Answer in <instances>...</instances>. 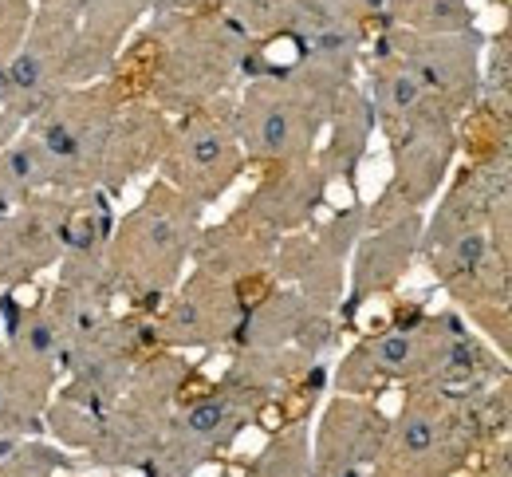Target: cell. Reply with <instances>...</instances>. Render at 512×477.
I'll use <instances>...</instances> for the list:
<instances>
[{
  "mask_svg": "<svg viewBox=\"0 0 512 477\" xmlns=\"http://www.w3.org/2000/svg\"><path fill=\"white\" fill-rule=\"evenodd\" d=\"M367 229H371L367 202H351L331 221L280 237L276 257H272V280L296 288L312 304L339 316V304L347 292V265Z\"/></svg>",
  "mask_w": 512,
  "mask_h": 477,
  "instance_id": "12",
  "label": "cell"
},
{
  "mask_svg": "<svg viewBox=\"0 0 512 477\" xmlns=\"http://www.w3.org/2000/svg\"><path fill=\"white\" fill-rule=\"evenodd\" d=\"M127 103L123 87L107 75L99 83L60 87L24 127L44 142L56 166V194H87L99 190L103 150L115 127L119 107Z\"/></svg>",
  "mask_w": 512,
  "mask_h": 477,
  "instance_id": "8",
  "label": "cell"
},
{
  "mask_svg": "<svg viewBox=\"0 0 512 477\" xmlns=\"http://www.w3.org/2000/svg\"><path fill=\"white\" fill-rule=\"evenodd\" d=\"M64 367L36 359L16 343L0 347V462L24 442L44 438V418L56 399Z\"/></svg>",
  "mask_w": 512,
  "mask_h": 477,
  "instance_id": "22",
  "label": "cell"
},
{
  "mask_svg": "<svg viewBox=\"0 0 512 477\" xmlns=\"http://www.w3.org/2000/svg\"><path fill=\"white\" fill-rule=\"evenodd\" d=\"M71 209L75 194L48 190L0 213V292H20L60 265Z\"/></svg>",
  "mask_w": 512,
  "mask_h": 477,
  "instance_id": "17",
  "label": "cell"
},
{
  "mask_svg": "<svg viewBox=\"0 0 512 477\" xmlns=\"http://www.w3.org/2000/svg\"><path fill=\"white\" fill-rule=\"evenodd\" d=\"M422 261L434 273L438 288L446 292L461 312L481 308V304L512 300L509 280H505V269H501V257H497L493 237H489V225L469 229V233L453 237L446 245L422 253Z\"/></svg>",
  "mask_w": 512,
  "mask_h": 477,
  "instance_id": "23",
  "label": "cell"
},
{
  "mask_svg": "<svg viewBox=\"0 0 512 477\" xmlns=\"http://www.w3.org/2000/svg\"><path fill=\"white\" fill-rule=\"evenodd\" d=\"M197 375H201V363L190 359L186 351H170V347L150 351L138 363L130 387L119 395V403L103 414L99 434L79 462L91 470L138 474L142 462L162 442V434L174 418V407L197 383Z\"/></svg>",
  "mask_w": 512,
  "mask_h": 477,
  "instance_id": "6",
  "label": "cell"
},
{
  "mask_svg": "<svg viewBox=\"0 0 512 477\" xmlns=\"http://www.w3.org/2000/svg\"><path fill=\"white\" fill-rule=\"evenodd\" d=\"M457 477H512V434L485 446Z\"/></svg>",
  "mask_w": 512,
  "mask_h": 477,
  "instance_id": "33",
  "label": "cell"
},
{
  "mask_svg": "<svg viewBox=\"0 0 512 477\" xmlns=\"http://www.w3.org/2000/svg\"><path fill=\"white\" fill-rule=\"evenodd\" d=\"M56 190V166L44 150V142L28 127L0 150V213L24 205L36 194Z\"/></svg>",
  "mask_w": 512,
  "mask_h": 477,
  "instance_id": "27",
  "label": "cell"
},
{
  "mask_svg": "<svg viewBox=\"0 0 512 477\" xmlns=\"http://www.w3.org/2000/svg\"><path fill=\"white\" fill-rule=\"evenodd\" d=\"M213 477H237V474H233V470H217Z\"/></svg>",
  "mask_w": 512,
  "mask_h": 477,
  "instance_id": "37",
  "label": "cell"
},
{
  "mask_svg": "<svg viewBox=\"0 0 512 477\" xmlns=\"http://www.w3.org/2000/svg\"><path fill=\"white\" fill-rule=\"evenodd\" d=\"M36 304L60 328L67 347L91 336L99 324H107L119 304L115 280L107 269V249L103 253H64L56 265V284L44 288Z\"/></svg>",
  "mask_w": 512,
  "mask_h": 477,
  "instance_id": "21",
  "label": "cell"
},
{
  "mask_svg": "<svg viewBox=\"0 0 512 477\" xmlns=\"http://www.w3.org/2000/svg\"><path fill=\"white\" fill-rule=\"evenodd\" d=\"M461 320V312H430L422 300H402L390 308L383 328L367 332L355 343L331 371V391L339 395H371L379 399L390 387H414L438 347L453 332V324Z\"/></svg>",
  "mask_w": 512,
  "mask_h": 477,
  "instance_id": "7",
  "label": "cell"
},
{
  "mask_svg": "<svg viewBox=\"0 0 512 477\" xmlns=\"http://www.w3.org/2000/svg\"><path fill=\"white\" fill-rule=\"evenodd\" d=\"M253 44V36L213 4L193 12H162L130 36L111 79L127 99H146L178 119L221 95H233Z\"/></svg>",
  "mask_w": 512,
  "mask_h": 477,
  "instance_id": "1",
  "label": "cell"
},
{
  "mask_svg": "<svg viewBox=\"0 0 512 477\" xmlns=\"http://www.w3.org/2000/svg\"><path fill=\"white\" fill-rule=\"evenodd\" d=\"M379 24L426 32V36H453L473 28V8L469 0H390Z\"/></svg>",
  "mask_w": 512,
  "mask_h": 477,
  "instance_id": "29",
  "label": "cell"
},
{
  "mask_svg": "<svg viewBox=\"0 0 512 477\" xmlns=\"http://www.w3.org/2000/svg\"><path fill=\"white\" fill-rule=\"evenodd\" d=\"M422 225H426L422 213H406V217L375 225L359 237V245L351 253V265H347V292H343V304H339L343 328H351L371 300L390 296L406 280V273L418 261Z\"/></svg>",
  "mask_w": 512,
  "mask_h": 477,
  "instance_id": "19",
  "label": "cell"
},
{
  "mask_svg": "<svg viewBox=\"0 0 512 477\" xmlns=\"http://www.w3.org/2000/svg\"><path fill=\"white\" fill-rule=\"evenodd\" d=\"M457 123L461 119L449 115L446 107H426L422 115L383 131L390 146V182L375 202H367L371 229L394 217H406V213H422L442 194L449 170L461 154Z\"/></svg>",
  "mask_w": 512,
  "mask_h": 477,
  "instance_id": "11",
  "label": "cell"
},
{
  "mask_svg": "<svg viewBox=\"0 0 512 477\" xmlns=\"http://www.w3.org/2000/svg\"><path fill=\"white\" fill-rule=\"evenodd\" d=\"M20 131H24V123H20V119H12L8 111H0V150H4L12 138L20 135Z\"/></svg>",
  "mask_w": 512,
  "mask_h": 477,
  "instance_id": "34",
  "label": "cell"
},
{
  "mask_svg": "<svg viewBox=\"0 0 512 477\" xmlns=\"http://www.w3.org/2000/svg\"><path fill=\"white\" fill-rule=\"evenodd\" d=\"M32 12H36V0H0V68L24 44L28 24H32Z\"/></svg>",
  "mask_w": 512,
  "mask_h": 477,
  "instance_id": "32",
  "label": "cell"
},
{
  "mask_svg": "<svg viewBox=\"0 0 512 477\" xmlns=\"http://www.w3.org/2000/svg\"><path fill=\"white\" fill-rule=\"evenodd\" d=\"M465 320L489 340V347L512 363V300H501V304H481V308H469Z\"/></svg>",
  "mask_w": 512,
  "mask_h": 477,
  "instance_id": "31",
  "label": "cell"
},
{
  "mask_svg": "<svg viewBox=\"0 0 512 477\" xmlns=\"http://www.w3.org/2000/svg\"><path fill=\"white\" fill-rule=\"evenodd\" d=\"M201 225L205 205H197L162 178L142 190V202L127 217H115L107 241V269L127 308L150 316L162 308V300L190 269Z\"/></svg>",
  "mask_w": 512,
  "mask_h": 477,
  "instance_id": "2",
  "label": "cell"
},
{
  "mask_svg": "<svg viewBox=\"0 0 512 477\" xmlns=\"http://www.w3.org/2000/svg\"><path fill=\"white\" fill-rule=\"evenodd\" d=\"M331 103L288 75H264L241 83L233 99V123L249 166H288L308 162L320 150Z\"/></svg>",
  "mask_w": 512,
  "mask_h": 477,
  "instance_id": "9",
  "label": "cell"
},
{
  "mask_svg": "<svg viewBox=\"0 0 512 477\" xmlns=\"http://www.w3.org/2000/svg\"><path fill=\"white\" fill-rule=\"evenodd\" d=\"M343 320L312 304L288 284H268L241 316V328L229 343L233 351H304L308 359H323L343 340Z\"/></svg>",
  "mask_w": 512,
  "mask_h": 477,
  "instance_id": "16",
  "label": "cell"
},
{
  "mask_svg": "<svg viewBox=\"0 0 512 477\" xmlns=\"http://www.w3.org/2000/svg\"><path fill=\"white\" fill-rule=\"evenodd\" d=\"M327 174L320 170L316 158L308 162H288V166H268L260 174L253 190L241 198V205L229 213L245 225H253L268 237H288L308 225H316L323 202H327Z\"/></svg>",
  "mask_w": 512,
  "mask_h": 477,
  "instance_id": "20",
  "label": "cell"
},
{
  "mask_svg": "<svg viewBox=\"0 0 512 477\" xmlns=\"http://www.w3.org/2000/svg\"><path fill=\"white\" fill-rule=\"evenodd\" d=\"M12 296L16 292H0V332H4V320H8V308H12Z\"/></svg>",
  "mask_w": 512,
  "mask_h": 477,
  "instance_id": "35",
  "label": "cell"
},
{
  "mask_svg": "<svg viewBox=\"0 0 512 477\" xmlns=\"http://www.w3.org/2000/svg\"><path fill=\"white\" fill-rule=\"evenodd\" d=\"M241 477H312V418H284L268 430V442L249 462Z\"/></svg>",
  "mask_w": 512,
  "mask_h": 477,
  "instance_id": "28",
  "label": "cell"
},
{
  "mask_svg": "<svg viewBox=\"0 0 512 477\" xmlns=\"http://www.w3.org/2000/svg\"><path fill=\"white\" fill-rule=\"evenodd\" d=\"M233 99L237 95H221L197 111L178 115L166 138V150L158 158V178L197 205L221 202L249 170L233 123Z\"/></svg>",
  "mask_w": 512,
  "mask_h": 477,
  "instance_id": "10",
  "label": "cell"
},
{
  "mask_svg": "<svg viewBox=\"0 0 512 477\" xmlns=\"http://www.w3.org/2000/svg\"><path fill=\"white\" fill-rule=\"evenodd\" d=\"M276 245H280L276 237L260 233L237 217H225L217 225H201L190 265L225 276V280H237L245 288H268V284H276L272 280Z\"/></svg>",
  "mask_w": 512,
  "mask_h": 477,
  "instance_id": "25",
  "label": "cell"
},
{
  "mask_svg": "<svg viewBox=\"0 0 512 477\" xmlns=\"http://www.w3.org/2000/svg\"><path fill=\"white\" fill-rule=\"evenodd\" d=\"M64 477H130V474H111V470H91V474H83V470H71Z\"/></svg>",
  "mask_w": 512,
  "mask_h": 477,
  "instance_id": "36",
  "label": "cell"
},
{
  "mask_svg": "<svg viewBox=\"0 0 512 477\" xmlns=\"http://www.w3.org/2000/svg\"><path fill=\"white\" fill-rule=\"evenodd\" d=\"M264 288H245L237 280H225L205 269H190L182 284L162 300L154 312V336L158 347L170 351H229V343L241 328L245 308Z\"/></svg>",
  "mask_w": 512,
  "mask_h": 477,
  "instance_id": "13",
  "label": "cell"
},
{
  "mask_svg": "<svg viewBox=\"0 0 512 477\" xmlns=\"http://www.w3.org/2000/svg\"><path fill=\"white\" fill-rule=\"evenodd\" d=\"M272 407L276 391L237 363H229L225 375L213 383L197 379L174 407L162 442L142 462L138 477H197L201 470L225 462L237 438L260 426Z\"/></svg>",
  "mask_w": 512,
  "mask_h": 477,
  "instance_id": "4",
  "label": "cell"
},
{
  "mask_svg": "<svg viewBox=\"0 0 512 477\" xmlns=\"http://www.w3.org/2000/svg\"><path fill=\"white\" fill-rule=\"evenodd\" d=\"M174 119L166 111H158L146 99H127L115 115V127L103 150V170H99V190L107 198H119L130 190L142 174L158 170V158L166 150Z\"/></svg>",
  "mask_w": 512,
  "mask_h": 477,
  "instance_id": "24",
  "label": "cell"
},
{
  "mask_svg": "<svg viewBox=\"0 0 512 477\" xmlns=\"http://www.w3.org/2000/svg\"><path fill=\"white\" fill-rule=\"evenodd\" d=\"M150 351H158L154 316L134 308H127L123 316H111L91 336L71 343L64 355V379L44 418V434L56 446L83 458L99 434L103 414L119 403L138 363Z\"/></svg>",
  "mask_w": 512,
  "mask_h": 477,
  "instance_id": "3",
  "label": "cell"
},
{
  "mask_svg": "<svg viewBox=\"0 0 512 477\" xmlns=\"http://www.w3.org/2000/svg\"><path fill=\"white\" fill-rule=\"evenodd\" d=\"M379 131L375 123V107L363 91V83L355 79L351 87H343L331 103V115H327V127H323L320 150H316V162L327 174V182H343L347 190L359 186V170L371 154V138Z\"/></svg>",
  "mask_w": 512,
  "mask_h": 477,
  "instance_id": "26",
  "label": "cell"
},
{
  "mask_svg": "<svg viewBox=\"0 0 512 477\" xmlns=\"http://www.w3.org/2000/svg\"><path fill=\"white\" fill-rule=\"evenodd\" d=\"M213 8H221L225 16H233L253 40H276L296 8V0H209Z\"/></svg>",
  "mask_w": 512,
  "mask_h": 477,
  "instance_id": "30",
  "label": "cell"
},
{
  "mask_svg": "<svg viewBox=\"0 0 512 477\" xmlns=\"http://www.w3.org/2000/svg\"><path fill=\"white\" fill-rule=\"evenodd\" d=\"M481 450L477 391H402V407L390 414L386 442L367 477H457Z\"/></svg>",
  "mask_w": 512,
  "mask_h": 477,
  "instance_id": "5",
  "label": "cell"
},
{
  "mask_svg": "<svg viewBox=\"0 0 512 477\" xmlns=\"http://www.w3.org/2000/svg\"><path fill=\"white\" fill-rule=\"evenodd\" d=\"M390 430V414L371 395H339L323 403L312 434V477H367Z\"/></svg>",
  "mask_w": 512,
  "mask_h": 477,
  "instance_id": "18",
  "label": "cell"
},
{
  "mask_svg": "<svg viewBox=\"0 0 512 477\" xmlns=\"http://www.w3.org/2000/svg\"><path fill=\"white\" fill-rule=\"evenodd\" d=\"M71 48H75V0H36L24 44L0 68V111L28 123L60 87H67Z\"/></svg>",
  "mask_w": 512,
  "mask_h": 477,
  "instance_id": "14",
  "label": "cell"
},
{
  "mask_svg": "<svg viewBox=\"0 0 512 477\" xmlns=\"http://www.w3.org/2000/svg\"><path fill=\"white\" fill-rule=\"evenodd\" d=\"M367 44L398 56L418 75V83L457 119L481 99V48H485V40L477 28L453 32V36H426V32L379 24Z\"/></svg>",
  "mask_w": 512,
  "mask_h": 477,
  "instance_id": "15",
  "label": "cell"
}]
</instances>
